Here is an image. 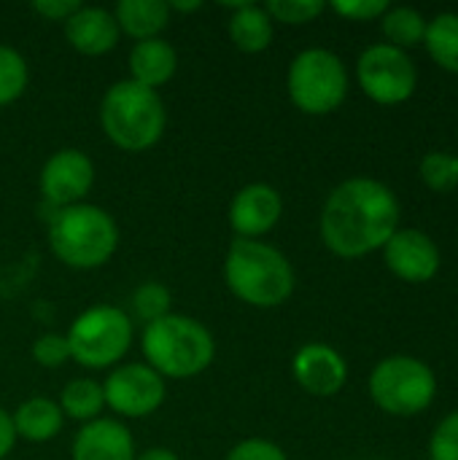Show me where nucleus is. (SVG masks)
<instances>
[{"mask_svg":"<svg viewBox=\"0 0 458 460\" xmlns=\"http://www.w3.org/2000/svg\"><path fill=\"white\" fill-rule=\"evenodd\" d=\"M424 46L443 70L458 73V13L445 11L427 22Z\"/></svg>","mask_w":458,"mask_h":460,"instance_id":"nucleus-21","label":"nucleus"},{"mask_svg":"<svg viewBox=\"0 0 458 460\" xmlns=\"http://www.w3.org/2000/svg\"><path fill=\"white\" fill-rule=\"evenodd\" d=\"M13 442H16V431H13V420L8 412L0 410V460L5 458L11 450H13Z\"/></svg>","mask_w":458,"mask_h":460,"instance_id":"nucleus-33","label":"nucleus"},{"mask_svg":"<svg viewBox=\"0 0 458 460\" xmlns=\"http://www.w3.org/2000/svg\"><path fill=\"white\" fill-rule=\"evenodd\" d=\"M292 102L308 116H327L337 111L348 94V73L343 59L329 49L300 51L286 75Z\"/></svg>","mask_w":458,"mask_h":460,"instance_id":"nucleus-7","label":"nucleus"},{"mask_svg":"<svg viewBox=\"0 0 458 460\" xmlns=\"http://www.w3.org/2000/svg\"><path fill=\"white\" fill-rule=\"evenodd\" d=\"M94 183V164L78 148H59L54 151L43 170H40V194L57 210L78 205Z\"/></svg>","mask_w":458,"mask_h":460,"instance_id":"nucleus-11","label":"nucleus"},{"mask_svg":"<svg viewBox=\"0 0 458 460\" xmlns=\"http://www.w3.org/2000/svg\"><path fill=\"white\" fill-rule=\"evenodd\" d=\"M27 62L24 57L13 49L0 43V108L16 102L24 89H27Z\"/></svg>","mask_w":458,"mask_h":460,"instance_id":"nucleus-24","label":"nucleus"},{"mask_svg":"<svg viewBox=\"0 0 458 460\" xmlns=\"http://www.w3.org/2000/svg\"><path fill=\"white\" fill-rule=\"evenodd\" d=\"M283 216V199L270 183H248L229 202V226L240 240H259Z\"/></svg>","mask_w":458,"mask_h":460,"instance_id":"nucleus-13","label":"nucleus"},{"mask_svg":"<svg viewBox=\"0 0 458 460\" xmlns=\"http://www.w3.org/2000/svg\"><path fill=\"white\" fill-rule=\"evenodd\" d=\"M100 124L113 146L138 154L159 143L167 124V113L162 97L154 89L124 78L103 94Z\"/></svg>","mask_w":458,"mask_h":460,"instance_id":"nucleus-4","label":"nucleus"},{"mask_svg":"<svg viewBox=\"0 0 458 460\" xmlns=\"http://www.w3.org/2000/svg\"><path fill=\"white\" fill-rule=\"evenodd\" d=\"M421 181L440 194H448L458 186V156L448 154V151H429L421 159Z\"/></svg>","mask_w":458,"mask_h":460,"instance_id":"nucleus-26","label":"nucleus"},{"mask_svg":"<svg viewBox=\"0 0 458 460\" xmlns=\"http://www.w3.org/2000/svg\"><path fill=\"white\" fill-rule=\"evenodd\" d=\"M437 396L432 367L413 356H389L370 375V399L378 410L394 418H413Z\"/></svg>","mask_w":458,"mask_h":460,"instance_id":"nucleus-6","label":"nucleus"},{"mask_svg":"<svg viewBox=\"0 0 458 460\" xmlns=\"http://www.w3.org/2000/svg\"><path fill=\"white\" fill-rule=\"evenodd\" d=\"M292 372L300 388L310 396H335L348 380L346 358L324 342L302 345L292 361Z\"/></svg>","mask_w":458,"mask_h":460,"instance_id":"nucleus-14","label":"nucleus"},{"mask_svg":"<svg viewBox=\"0 0 458 460\" xmlns=\"http://www.w3.org/2000/svg\"><path fill=\"white\" fill-rule=\"evenodd\" d=\"M429 458L432 460H458V410L445 415L432 439H429Z\"/></svg>","mask_w":458,"mask_h":460,"instance_id":"nucleus-28","label":"nucleus"},{"mask_svg":"<svg viewBox=\"0 0 458 460\" xmlns=\"http://www.w3.org/2000/svg\"><path fill=\"white\" fill-rule=\"evenodd\" d=\"M227 460H289L286 453L270 439H243L229 450Z\"/></svg>","mask_w":458,"mask_h":460,"instance_id":"nucleus-31","label":"nucleus"},{"mask_svg":"<svg viewBox=\"0 0 458 460\" xmlns=\"http://www.w3.org/2000/svg\"><path fill=\"white\" fill-rule=\"evenodd\" d=\"M132 345V318L121 307L97 305L84 310L70 332V358L86 369H105L124 358Z\"/></svg>","mask_w":458,"mask_h":460,"instance_id":"nucleus-8","label":"nucleus"},{"mask_svg":"<svg viewBox=\"0 0 458 460\" xmlns=\"http://www.w3.org/2000/svg\"><path fill=\"white\" fill-rule=\"evenodd\" d=\"M400 216V199L386 183L348 178L324 202L321 240L340 259H362L391 240Z\"/></svg>","mask_w":458,"mask_h":460,"instance_id":"nucleus-1","label":"nucleus"},{"mask_svg":"<svg viewBox=\"0 0 458 460\" xmlns=\"http://www.w3.org/2000/svg\"><path fill=\"white\" fill-rule=\"evenodd\" d=\"M105 407L121 418H146L165 402V377L148 364H121L103 383Z\"/></svg>","mask_w":458,"mask_h":460,"instance_id":"nucleus-10","label":"nucleus"},{"mask_svg":"<svg viewBox=\"0 0 458 460\" xmlns=\"http://www.w3.org/2000/svg\"><path fill=\"white\" fill-rule=\"evenodd\" d=\"M135 460H181L173 450H167V447H151V450H146V453H140V456H135Z\"/></svg>","mask_w":458,"mask_h":460,"instance_id":"nucleus-34","label":"nucleus"},{"mask_svg":"<svg viewBox=\"0 0 458 460\" xmlns=\"http://www.w3.org/2000/svg\"><path fill=\"white\" fill-rule=\"evenodd\" d=\"M57 404L62 410V415H67L73 420H81V423H92L105 410L103 385L94 383V380H86V377L70 380L62 388V396H59Z\"/></svg>","mask_w":458,"mask_h":460,"instance_id":"nucleus-22","label":"nucleus"},{"mask_svg":"<svg viewBox=\"0 0 458 460\" xmlns=\"http://www.w3.org/2000/svg\"><path fill=\"white\" fill-rule=\"evenodd\" d=\"M73 460H135V442L124 423L97 418L73 439Z\"/></svg>","mask_w":458,"mask_h":460,"instance_id":"nucleus-16","label":"nucleus"},{"mask_svg":"<svg viewBox=\"0 0 458 460\" xmlns=\"http://www.w3.org/2000/svg\"><path fill=\"white\" fill-rule=\"evenodd\" d=\"M11 420H13L16 437H22L27 442H49L62 431L65 415L57 402L35 396V399L22 402L16 407V412L11 415Z\"/></svg>","mask_w":458,"mask_h":460,"instance_id":"nucleus-19","label":"nucleus"},{"mask_svg":"<svg viewBox=\"0 0 458 460\" xmlns=\"http://www.w3.org/2000/svg\"><path fill=\"white\" fill-rule=\"evenodd\" d=\"M32 8H35L43 19L67 22V19L81 8V3H78V0H35Z\"/></svg>","mask_w":458,"mask_h":460,"instance_id":"nucleus-32","label":"nucleus"},{"mask_svg":"<svg viewBox=\"0 0 458 460\" xmlns=\"http://www.w3.org/2000/svg\"><path fill=\"white\" fill-rule=\"evenodd\" d=\"M224 280L229 291L251 307H281L294 294V267L270 243L235 240L224 259Z\"/></svg>","mask_w":458,"mask_h":460,"instance_id":"nucleus-2","label":"nucleus"},{"mask_svg":"<svg viewBox=\"0 0 458 460\" xmlns=\"http://www.w3.org/2000/svg\"><path fill=\"white\" fill-rule=\"evenodd\" d=\"M49 245L54 256L73 270L103 267L119 245V226L97 205H70L59 208L49 218Z\"/></svg>","mask_w":458,"mask_h":460,"instance_id":"nucleus-5","label":"nucleus"},{"mask_svg":"<svg viewBox=\"0 0 458 460\" xmlns=\"http://www.w3.org/2000/svg\"><path fill=\"white\" fill-rule=\"evenodd\" d=\"M356 78L362 92L378 105H400L413 97L418 86V70L408 51L391 43H375L362 51L356 62Z\"/></svg>","mask_w":458,"mask_h":460,"instance_id":"nucleus-9","label":"nucleus"},{"mask_svg":"<svg viewBox=\"0 0 458 460\" xmlns=\"http://www.w3.org/2000/svg\"><path fill=\"white\" fill-rule=\"evenodd\" d=\"M229 16V38L243 54H259L273 43V19L265 5L256 3H232L227 5Z\"/></svg>","mask_w":458,"mask_h":460,"instance_id":"nucleus-18","label":"nucleus"},{"mask_svg":"<svg viewBox=\"0 0 458 460\" xmlns=\"http://www.w3.org/2000/svg\"><path fill=\"white\" fill-rule=\"evenodd\" d=\"M178 70V54L165 38L138 40L130 51V78L140 86L157 92V86L167 84Z\"/></svg>","mask_w":458,"mask_h":460,"instance_id":"nucleus-17","label":"nucleus"},{"mask_svg":"<svg viewBox=\"0 0 458 460\" xmlns=\"http://www.w3.org/2000/svg\"><path fill=\"white\" fill-rule=\"evenodd\" d=\"M146 364L159 377L189 380L205 372L216 356L213 334L197 318L170 313L143 329L140 340Z\"/></svg>","mask_w":458,"mask_h":460,"instance_id":"nucleus-3","label":"nucleus"},{"mask_svg":"<svg viewBox=\"0 0 458 460\" xmlns=\"http://www.w3.org/2000/svg\"><path fill=\"white\" fill-rule=\"evenodd\" d=\"M265 11L270 13L273 22L308 24V22L319 19L327 11V3L324 0H270L265 5Z\"/></svg>","mask_w":458,"mask_h":460,"instance_id":"nucleus-27","label":"nucleus"},{"mask_svg":"<svg viewBox=\"0 0 458 460\" xmlns=\"http://www.w3.org/2000/svg\"><path fill=\"white\" fill-rule=\"evenodd\" d=\"M329 8L343 19L370 22L389 11V0H335V3H329Z\"/></svg>","mask_w":458,"mask_h":460,"instance_id":"nucleus-30","label":"nucleus"},{"mask_svg":"<svg viewBox=\"0 0 458 460\" xmlns=\"http://www.w3.org/2000/svg\"><path fill=\"white\" fill-rule=\"evenodd\" d=\"M116 24L135 40L159 38L170 22V5L165 0H121L113 11Z\"/></svg>","mask_w":458,"mask_h":460,"instance_id":"nucleus-20","label":"nucleus"},{"mask_svg":"<svg viewBox=\"0 0 458 460\" xmlns=\"http://www.w3.org/2000/svg\"><path fill=\"white\" fill-rule=\"evenodd\" d=\"M119 24L116 16L108 8L100 5H81L67 22H65V38L67 43L86 54V57H100L108 54L119 43Z\"/></svg>","mask_w":458,"mask_h":460,"instance_id":"nucleus-15","label":"nucleus"},{"mask_svg":"<svg viewBox=\"0 0 458 460\" xmlns=\"http://www.w3.org/2000/svg\"><path fill=\"white\" fill-rule=\"evenodd\" d=\"M167 5H170V11H200L202 8L200 0H192V3H167Z\"/></svg>","mask_w":458,"mask_h":460,"instance_id":"nucleus-35","label":"nucleus"},{"mask_svg":"<svg viewBox=\"0 0 458 460\" xmlns=\"http://www.w3.org/2000/svg\"><path fill=\"white\" fill-rule=\"evenodd\" d=\"M386 267L405 283H429L440 272V248L421 229H397L383 245Z\"/></svg>","mask_w":458,"mask_h":460,"instance_id":"nucleus-12","label":"nucleus"},{"mask_svg":"<svg viewBox=\"0 0 458 460\" xmlns=\"http://www.w3.org/2000/svg\"><path fill=\"white\" fill-rule=\"evenodd\" d=\"M32 358L46 367V369H57L70 358V348H67V337L62 334H43L35 340L32 345Z\"/></svg>","mask_w":458,"mask_h":460,"instance_id":"nucleus-29","label":"nucleus"},{"mask_svg":"<svg viewBox=\"0 0 458 460\" xmlns=\"http://www.w3.org/2000/svg\"><path fill=\"white\" fill-rule=\"evenodd\" d=\"M170 288L159 280H146L143 286L135 288L132 294V313L140 323H154L165 315H170Z\"/></svg>","mask_w":458,"mask_h":460,"instance_id":"nucleus-25","label":"nucleus"},{"mask_svg":"<svg viewBox=\"0 0 458 460\" xmlns=\"http://www.w3.org/2000/svg\"><path fill=\"white\" fill-rule=\"evenodd\" d=\"M381 27H383V35L389 38V43L402 51L421 46L424 35H427L424 13L410 5H389V11L381 16Z\"/></svg>","mask_w":458,"mask_h":460,"instance_id":"nucleus-23","label":"nucleus"}]
</instances>
